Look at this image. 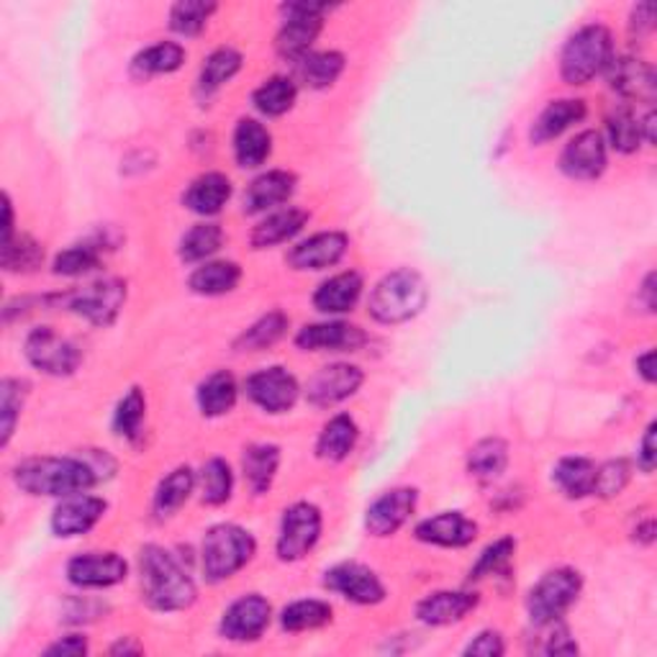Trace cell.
Instances as JSON below:
<instances>
[{"label": "cell", "instance_id": "obj_57", "mask_svg": "<svg viewBox=\"0 0 657 657\" xmlns=\"http://www.w3.org/2000/svg\"><path fill=\"white\" fill-rule=\"evenodd\" d=\"M657 462V452H655V424L645 429L643 442H639V452H637V468L643 472H653Z\"/></svg>", "mask_w": 657, "mask_h": 657}, {"label": "cell", "instance_id": "obj_8", "mask_svg": "<svg viewBox=\"0 0 657 657\" xmlns=\"http://www.w3.org/2000/svg\"><path fill=\"white\" fill-rule=\"evenodd\" d=\"M127 280L121 278H101L88 282L86 288L64 293V306L72 313H78L93 327H111L119 319V313L127 303Z\"/></svg>", "mask_w": 657, "mask_h": 657}, {"label": "cell", "instance_id": "obj_28", "mask_svg": "<svg viewBox=\"0 0 657 657\" xmlns=\"http://www.w3.org/2000/svg\"><path fill=\"white\" fill-rule=\"evenodd\" d=\"M306 223H309V211H303V208L288 206V208H280V211H272L268 219H262L252 229V247L255 249L278 247L282 242H288V239H293Z\"/></svg>", "mask_w": 657, "mask_h": 657}, {"label": "cell", "instance_id": "obj_13", "mask_svg": "<svg viewBox=\"0 0 657 657\" xmlns=\"http://www.w3.org/2000/svg\"><path fill=\"white\" fill-rule=\"evenodd\" d=\"M323 588L339 594L345 601L357 606H376L386 601V586L382 580L360 563H342L323 573Z\"/></svg>", "mask_w": 657, "mask_h": 657}, {"label": "cell", "instance_id": "obj_15", "mask_svg": "<svg viewBox=\"0 0 657 657\" xmlns=\"http://www.w3.org/2000/svg\"><path fill=\"white\" fill-rule=\"evenodd\" d=\"M416 504H419V490L416 488H390L368 506V511H365V529L378 539L396 535L411 519Z\"/></svg>", "mask_w": 657, "mask_h": 657}, {"label": "cell", "instance_id": "obj_45", "mask_svg": "<svg viewBox=\"0 0 657 657\" xmlns=\"http://www.w3.org/2000/svg\"><path fill=\"white\" fill-rule=\"evenodd\" d=\"M44 262V247L29 235H13L0 242V265L8 272H31Z\"/></svg>", "mask_w": 657, "mask_h": 657}, {"label": "cell", "instance_id": "obj_59", "mask_svg": "<svg viewBox=\"0 0 657 657\" xmlns=\"http://www.w3.org/2000/svg\"><path fill=\"white\" fill-rule=\"evenodd\" d=\"M635 365H637V372L643 376L645 382H655L657 376H655V352L653 349H647L645 355H639Z\"/></svg>", "mask_w": 657, "mask_h": 657}, {"label": "cell", "instance_id": "obj_1", "mask_svg": "<svg viewBox=\"0 0 657 657\" xmlns=\"http://www.w3.org/2000/svg\"><path fill=\"white\" fill-rule=\"evenodd\" d=\"M141 598L155 611H186L196 604L198 588L190 573L175 560L170 550L147 545L139 550Z\"/></svg>", "mask_w": 657, "mask_h": 657}, {"label": "cell", "instance_id": "obj_18", "mask_svg": "<svg viewBox=\"0 0 657 657\" xmlns=\"http://www.w3.org/2000/svg\"><path fill=\"white\" fill-rule=\"evenodd\" d=\"M129 565L116 553H82L68 563V580L78 588H111L127 580Z\"/></svg>", "mask_w": 657, "mask_h": 657}, {"label": "cell", "instance_id": "obj_6", "mask_svg": "<svg viewBox=\"0 0 657 657\" xmlns=\"http://www.w3.org/2000/svg\"><path fill=\"white\" fill-rule=\"evenodd\" d=\"M331 11L329 3H282V27L276 37V49L282 60L301 62L303 57L311 54L313 41L319 39L323 29V16Z\"/></svg>", "mask_w": 657, "mask_h": 657}, {"label": "cell", "instance_id": "obj_51", "mask_svg": "<svg viewBox=\"0 0 657 657\" xmlns=\"http://www.w3.org/2000/svg\"><path fill=\"white\" fill-rule=\"evenodd\" d=\"M29 396V382L19 378H6L0 382V419H3V437H0V445H8L13 437L16 421H19L23 401Z\"/></svg>", "mask_w": 657, "mask_h": 657}, {"label": "cell", "instance_id": "obj_43", "mask_svg": "<svg viewBox=\"0 0 657 657\" xmlns=\"http://www.w3.org/2000/svg\"><path fill=\"white\" fill-rule=\"evenodd\" d=\"M335 617L331 606L327 601H319V598H303V601L288 604L280 614V627L286 631H311L321 629Z\"/></svg>", "mask_w": 657, "mask_h": 657}, {"label": "cell", "instance_id": "obj_17", "mask_svg": "<svg viewBox=\"0 0 657 657\" xmlns=\"http://www.w3.org/2000/svg\"><path fill=\"white\" fill-rule=\"evenodd\" d=\"M606 78L614 93H619L627 101H639L653 106L657 96V74L650 62L639 60V57H614Z\"/></svg>", "mask_w": 657, "mask_h": 657}, {"label": "cell", "instance_id": "obj_21", "mask_svg": "<svg viewBox=\"0 0 657 657\" xmlns=\"http://www.w3.org/2000/svg\"><path fill=\"white\" fill-rule=\"evenodd\" d=\"M349 249L345 231H319L288 252V265L293 270H327L342 262Z\"/></svg>", "mask_w": 657, "mask_h": 657}, {"label": "cell", "instance_id": "obj_60", "mask_svg": "<svg viewBox=\"0 0 657 657\" xmlns=\"http://www.w3.org/2000/svg\"><path fill=\"white\" fill-rule=\"evenodd\" d=\"M635 539L637 545H653L655 542V521H653V517H647L643 524H637L635 527Z\"/></svg>", "mask_w": 657, "mask_h": 657}, {"label": "cell", "instance_id": "obj_29", "mask_svg": "<svg viewBox=\"0 0 657 657\" xmlns=\"http://www.w3.org/2000/svg\"><path fill=\"white\" fill-rule=\"evenodd\" d=\"M360 439V427L349 414H337L323 424L319 442H316V455L327 462L347 460Z\"/></svg>", "mask_w": 657, "mask_h": 657}, {"label": "cell", "instance_id": "obj_32", "mask_svg": "<svg viewBox=\"0 0 657 657\" xmlns=\"http://www.w3.org/2000/svg\"><path fill=\"white\" fill-rule=\"evenodd\" d=\"M509 468V445L498 437H486L472 445L468 455V476L478 484H494Z\"/></svg>", "mask_w": 657, "mask_h": 657}, {"label": "cell", "instance_id": "obj_23", "mask_svg": "<svg viewBox=\"0 0 657 657\" xmlns=\"http://www.w3.org/2000/svg\"><path fill=\"white\" fill-rule=\"evenodd\" d=\"M419 542L435 545V547H468L476 542L478 524L465 517L462 511H442L437 517L424 519L414 529Z\"/></svg>", "mask_w": 657, "mask_h": 657}, {"label": "cell", "instance_id": "obj_4", "mask_svg": "<svg viewBox=\"0 0 657 657\" xmlns=\"http://www.w3.org/2000/svg\"><path fill=\"white\" fill-rule=\"evenodd\" d=\"M614 60V37L601 23H588L565 41L560 74L568 86H588Z\"/></svg>", "mask_w": 657, "mask_h": 657}, {"label": "cell", "instance_id": "obj_47", "mask_svg": "<svg viewBox=\"0 0 657 657\" xmlns=\"http://www.w3.org/2000/svg\"><path fill=\"white\" fill-rule=\"evenodd\" d=\"M147 419V396L141 388H129L113 411V431L129 442H137L141 437V427Z\"/></svg>", "mask_w": 657, "mask_h": 657}, {"label": "cell", "instance_id": "obj_37", "mask_svg": "<svg viewBox=\"0 0 657 657\" xmlns=\"http://www.w3.org/2000/svg\"><path fill=\"white\" fill-rule=\"evenodd\" d=\"M186 62V49L175 41H157V44L141 49L131 60V74L139 80L155 78V74H170L182 68Z\"/></svg>", "mask_w": 657, "mask_h": 657}, {"label": "cell", "instance_id": "obj_58", "mask_svg": "<svg viewBox=\"0 0 657 657\" xmlns=\"http://www.w3.org/2000/svg\"><path fill=\"white\" fill-rule=\"evenodd\" d=\"M655 290H657L655 288V272H647V278H645L643 286H639V296H637V301L645 306L647 313H655V306H657Z\"/></svg>", "mask_w": 657, "mask_h": 657}, {"label": "cell", "instance_id": "obj_39", "mask_svg": "<svg viewBox=\"0 0 657 657\" xmlns=\"http://www.w3.org/2000/svg\"><path fill=\"white\" fill-rule=\"evenodd\" d=\"M196 472L188 468V465H180V468H175L170 476L162 478V484L157 486L155 490V514L157 517H172L175 511H180L186 501L190 498V494L196 490Z\"/></svg>", "mask_w": 657, "mask_h": 657}, {"label": "cell", "instance_id": "obj_34", "mask_svg": "<svg viewBox=\"0 0 657 657\" xmlns=\"http://www.w3.org/2000/svg\"><path fill=\"white\" fill-rule=\"evenodd\" d=\"M596 472L598 465L594 460H588V457H563V460L555 465L553 480L565 496L580 501V498L594 496Z\"/></svg>", "mask_w": 657, "mask_h": 657}, {"label": "cell", "instance_id": "obj_20", "mask_svg": "<svg viewBox=\"0 0 657 657\" xmlns=\"http://www.w3.org/2000/svg\"><path fill=\"white\" fill-rule=\"evenodd\" d=\"M365 342L368 335L347 321L309 323L296 335V345L303 352H357Z\"/></svg>", "mask_w": 657, "mask_h": 657}, {"label": "cell", "instance_id": "obj_53", "mask_svg": "<svg viewBox=\"0 0 657 657\" xmlns=\"http://www.w3.org/2000/svg\"><path fill=\"white\" fill-rule=\"evenodd\" d=\"M537 629L545 631V645L539 647V653L545 655H576L578 645L573 639L570 629L565 627L563 619L550 621V624H537Z\"/></svg>", "mask_w": 657, "mask_h": 657}, {"label": "cell", "instance_id": "obj_38", "mask_svg": "<svg viewBox=\"0 0 657 657\" xmlns=\"http://www.w3.org/2000/svg\"><path fill=\"white\" fill-rule=\"evenodd\" d=\"M606 135H609L611 149H617L619 155H635L645 141V123L635 113V108L621 103L606 119Z\"/></svg>", "mask_w": 657, "mask_h": 657}, {"label": "cell", "instance_id": "obj_56", "mask_svg": "<svg viewBox=\"0 0 657 657\" xmlns=\"http://www.w3.org/2000/svg\"><path fill=\"white\" fill-rule=\"evenodd\" d=\"M44 655H49V657H82V655H88V639L82 635L62 637V639H57L54 645H49Z\"/></svg>", "mask_w": 657, "mask_h": 657}, {"label": "cell", "instance_id": "obj_33", "mask_svg": "<svg viewBox=\"0 0 657 657\" xmlns=\"http://www.w3.org/2000/svg\"><path fill=\"white\" fill-rule=\"evenodd\" d=\"M245 57L235 47H219L206 57L201 74H198V96L211 98L242 70Z\"/></svg>", "mask_w": 657, "mask_h": 657}, {"label": "cell", "instance_id": "obj_5", "mask_svg": "<svg viewBox=\"0 0 657 657\" xmlns=\"http://www.w3.org/2000/svg\"><path fill=\"white\" fill-rule=\"evenodd\" d=\"M257 553L255 537L239 524H216L203 535L201 568L208 584L237 576Z\"/></svg>", "mask_w": 657, "mask_h": 657}, {"label": "cell", "instance_id": "obj_9", "mask_svg": "<svg viewBox=\"0 0 657 657\" xmlns=\"http://www.w3.org/2000/svg\"><path fill=\"white\" fill-rule=\"evenodd\" d=\"M321 511L309 501H298L282 511L276 553L282 563H298L309 555L321 539Z\"/></svg>", "mask_w": 657, "mask_h": 657}, {"label": "cell", "instance_id": "obj_25", "mask_svg": "<svg viewBox=\"0 0 657 657\" xmlns=\"http://www.w3.org/2000/svg\"><path fill=\"white\" fill-rule=\"evenodd\" d=\"M296 190V175L288 170H270L257 175V178L249 182L245 193V213H262L270 211V208L282 206L293 196Z\"/></svg>", "mask_w": 657, "mask_h": 657}, {"label": "cell", "instance_id": "obj_26", "mask_svg": "<svg viewBox=\"0 0 657 657\" xmlns=\"http://www.w3.org/2000/svg\"><path fill=\"white\" fill-rule=\"evenodd\" d=\"M588 108L578 98H560V101H553L545 106V111L537 116L535 123H531L529 139L535 145H547V141L557 139L565 135L573 123H580L586 119Z\"/></svg>", "mask_w": 657, "mask_h": 657}, {"label": "cell", "instance_id": "obj_19", "mask_svg": "<svg viewBox=\"0 0 657 657\" xmlns=\"http://www.w3.org/2000/svg\"><path fill=\"white\" fill-rule=\"evenodd\" d=\"M106 511V498L90 496L88 490L86 494L64 496L62 504H57V509L52 514V531L62 539L88 535V531L103 519Z\"/></svg>", "mask_w": 657, "mask_h": 657}, {"label": "cell", "instance_id": "obj_7", "mask_svg": "<svg viewBox=\"0 0 657 657\" xmlns=\"http://www.w3.org/2000/svg\"><path fill=\"white\" fill-rule=\"evenodd\" d=\"M580 590H584V576L576 568H555L545 573L527 598L531 624L537 627V624L563 619L576 606Z\"/></svg>", "mask_w": 657, "mask_h": 657}, {"label": "cell", "instance_id": "obj_36", "mask_svg": "<svg viewBox=\"0 0 657 657\" xmlns=\"http://www.w3.org/2000/svg\"><path fill=\"white\" fill-rule=\"evenodd\" d=\"M242 280V268L231 260H216L206 262L193 270L188 278V288L198 296H223L231 293Z\"/></svg>", "mask_w": 657, "mask_h": 657}, {"label": "cell", "instance_id": "obj_50", "mask_svg": "<svg viewBox=\"0 0 657 657\" xmlns=\"http://www.w3.org/2000/svg\"><path fill=\"white\" fill-rule=\"evenodd\" d=\"M514 553H517V539L514 537H501L496 542H490L476 565L470 568V580H486L494 576H501V573H509V565L514 560Z\"/></svg>", "mask_w": 657, "mask_h": 657}, {"label": "cell", "instance_id": "obj_54", "mask_svg": "<svg viewBox=\"0 0 657 657\" xmlns=\"http://www.w3.org/2000/svg\"><path fill=\"white\" fill-rule=\"evenodd\" d=\"M506 653L504 637L494 629L480 631V635L472 639V643L465 647V655H484V657H501Z\"/></svg>", "mask_w": 657, "mask_h": 657}, {"label": "cell", "instance_id": "obj_11", "mask_svg": "<svg viewBox=\"0 0 657 657\" xmlns=\"http://www.w3.org/2000/svg\"><path fill=\"white\" fill-rule=\"evenodd\" d=\"M245 394L255 406H260L268 414H286L296 406L301 396V386L293 372H288L280 365L257 370L245 380Z\"/></svg>", "mask_w": 657, "mask_h": 657}, {"label": "cell", "instance_id": "obj_31", "mask_svg": "<svg viewBox=\"0 0 657 657\" xmlns=\"http://www.w3.org/2000/svg\"><path fill=\"white\" fill-rule=\"evenodd\" d=\"M237 398H239L237 380L227 370L211 372V376H208L196 390L198 409H201V414L208 416V419L229 414L237 406Z\"/></svg>", "mask_w": 657, "mask_h": 657}, {"label": "cell", "instance_id": "obj_55", "mask_svg": "<svg viewBox=\"0 0 657 657\" xmlns=\"http://www.w3.org/2000/svg\"><path fill=\"white\" fill-rule=\"evenodd\" d=\"M655 29V3H639L635 6L629 19V34L635 39H645Z\"/></svg>", "mask_w": 657, "mask_h": 657}, {"label": "cell", "instance_id": "obj_3", "mask_svg": "<svg viewBox=\"0 0 657 657\" xmlns=\"http://www.w3.org/2000/svg\"><path fill=\"white\" fill-rule=\"evenodd\" d=\"M429 301V288L419 272L411 268H401L388 272L376 288H372L368 313L378 323H406L416 319Z\"/></svg>", "mask_w": 657, "mask_h": 657}, {"label": "cell", "instance_id": "obj_42", "mask_svg": "<svg viewBox=\"0 0 657 657\" xmlns=\"http://www.w3.org/2000/svg\"><path fill=\"white\" fill-rule=\"evenodd\" d=\"M103 249H106L103 239H90V242H80L62 249V252L54 257V265H52L54 276H64V278L86 276V272L96 270L98 265H101Z\"/></svg>", "mask_w": 657, "mask_h": 657}, {"label": "cell", "instance_id": "obj_14", "mask_svg": "<svg viewBox=\"0 0 657 657\" xmlns=\"http://www.w3.org/2000/svg\"><path fill=\"white\" fill-rule=\"evenodd\" d=\"M606 165H609L606 139L601 131L596 129H586L573 137L560 155V170L568 175L570 180L601 178Z\"/></svg>", "mask_w": 657, "mask_h": 657}, {"label": "cell", "instance_id": "obj_41", "mask_svg": "<svg viewBox=\"0 0 657 657\" xmlns=\"http://www.w3.org/2000/svg\"><path fill=\"white\" fill-rule=\"evenodd\" d=\"M296 98H298L296 82L286 78V74H276V78L265 80L262 86L255 90L252 103L262 116H268V119H278V116L288 113L290 108L296 106Z\"/></svg>", "mask_w": 657, "mask_h": 657}, {"label": "cell", "instance_id": "obj_61", "mask_svg": "<svg viewBox=\"0 0 657 657\" xmlns=\"http://www.w3.org/2000/svg\"><path fill=\"white\" fill-rule=\"evenodd\" d=\"M139 653H141V647L139 645H131L129 637L121 639V643H116L111 647V655H139Z\"/></svg>", "mask_w": 657, "mask_h": 657}, {"label": "cell", "instance_id": "obj_22", "mask_svg": "<svg viewBox=\"0 0 657 657\" xmlns=\"http://www.w3.org/2000/svg\"><path fill=\"white\" fill-rule=\"evenodd\" d=\"M478 604L476 590H437L416 604V619L429 627H447L462 621Z\"/></svg>", "mask_w": 657, "mask_h": 657}, {"label": "cell", "instance_id": "obj_2", "mask_svg": "<svg viewBox=\"0 0 657 657\" xmlns=\"http://www.w3.org/2000/svg\"><path fill=\"white\" fill-rule=\"evenodd\" d=\"M13 480L29 496H74L101 484L93 465L82 457H29L13 468Z\"/></svg>", "mask_w": 657, "mask_h": 657}, {"label": "cell", "instance_id": "obj_12", "mask_svg": "<svg viewBox=\"0 0 657 657\" xmlns=\"http://www.w3.org/2000/svg\"><path fill=\"white\" fill-rule=\"evenodd\" d=\"M272 619V606L268 598L260 594H249L237 598L235 604L223 611L219 631L229 643H255L265 635V629L270 627Z\"/></svg>", "mask_w": 657, "mask_h": 657}, {"label": "cell", "instance_id": "obj_46", "mask_svg": "<svg viewBox=\"0 0 657 657\" xmlns=\"http://www.w3.org/2000/svg\"><path fill=\"white\" fill-rule=\"evenodd\" d=\"M198 484H201L203 504L223 506L231 498V490H235V472H231V465L223 457H211L201 468Z\"/></svg>", "mask_w": 657, "mask_h": 657}, {"label": "cell", "instance_id": "obj_44", "mask_svg": "<svg viewBox=\"0 0 657 657\" xmlns=\"http://www.w3.org/2000/svg\"><path fill=\"white\" fill-rule=\"evenodd\" d=\"M290 327V319L282 311H270L257 319L252 327H249L242 337L237 339V349L242 352H260V349H268L278 345Z\"/></svg>", "mask_w": 657, "mask_h": 657}, {"label": "cell", "instance_id": "obj_16", "mask_svg": "<svg viewBox=\"0 0 657 657\" xmlns=\"http://www.w3.org/2000/svg\"><path fill=\"white\" fill-rule=\"evenodd\" d=\"M365 372L357 365L349 362H335L321 368L306 386V398L316 409H329L347 401L349 396H355L362 388Z\"/></svg>", "mask_w": 657, "mask_h": 657}, {"label": "cell", "instance_id": "obj_52", "mask_svg": "<svg viewBox=\"0 0 657 657\" xmlns=\"http://www.w3.org/2000/svg\"><path fill=\"white\" fill-rule=\"evenodd\" d=\"M629 478H631V468H629L627 460H609V462L598 465L594 496H601V498L619 496L621 490L627 488Z\"/></svg>", "mask_w": 657, "mask_h": 657}, {"label": "cell", "instance_id": "obj_30", "mask_svg": "<svg viewBox=\"0 0 657 657\" xmlns=\"http://www.w3.org/2000/svg\"><path fill=\"white\" fill-rule=\"evenodd\" d=\"M272 135L257 119H242L235 129V157L245 170H255L270 160Z\"/></svg>", "mask_w": 657, "mask_h": 657}, {"label": "cell", "instance_id": "obj_10", "mask_svg": "<svg viewBox=\"0 0 657 657\" xmlns=\"http://www.w3.org/2000/svg\"><path fill=\"white\" fill-rule=\"evenodd\" d=\"M29 365L49 378H68L80 368L82 352L68 337L57 335L52 327H39L27 337L23 347Z\"/></svg>", "mask_w": 657, "mask_h": 657}, {"label": "cell", "instance_id": "obj_27", "mask_svg": "<svg viewBox=\"0 0 657 657\" xmlns=\"http://www.w3.org/2000/svg\"><path fill=\"white\" fill-rule=\"evenodd\" d=\"M231 198V180L223 172H203L190 182L182 203L198 216H216Z\"/></svg>", "mask_w": 657, "mask_h": 657}, {"label": "cell", "instance_id": "obj_35", "mask_svg": "<svg viewBox=\"0 0 657 657\" xmlns=\"http://www.w3.org/2000/svg\"><path fill=\"white\" fill-rule=\"evenodd\" d=\"M280 468V447L278 445H249L242 455V470L249 488L255 490L257 496L268 494L272 480L278 476Z\"/></svg>", "mask_w": 657, "mask_h": 657}, {"label": "cell", "instance_id": "obj_49", "mask_svg": "<svg viewBox=\"0 0 657 657\" xmlns=\"http://www.w3.org/2000/svg\"><path fill=\"white\" fill-rule=\"evenodd\" d=\"M216 13V3L206 0H180L170 8V29L182 37H198Z\"/></svg>", "mask_w": 657, "mask_h": 657}, {"label": "cell", "instance_id": "obj_40", "mask_svg": "<svg viewBox=\"0 0 657 657\" xmlns=\"http://www.w3.org/2000/svg\"><path fill=\"white\" fill-rule=\"evenodd\" d=\"M296 68L303 86H309L313 90H323V88H331L339 78H342L347 60L342 52H311L309 57H303Z\"/></svg>", "mask_w": 657, "mask_h": 657}, {"label": "cell", "instance_id": "obj_24", "mask_svg": "<svg viewBox=\"0 0 657 657\" xmlns=\"http://www.w3.org/2000/svg\"><path fill=\"white\" fill-rule=\"evenodd\" d=\"M365 288V280L357 270H345L339 276H331L323 280L313 293V306L316 311L337 316L352 311L357 301H360Z\"/></svg>", "mask_w": 657, "mask_h": 657}, {"label": "cell", "instance_id": "obj_48", "mask_svg": "<svg viewBox=\"0 0 657 657\" xmlns=\"http://www.w3.org/2000/svg\"><path fill=\"white\" fill-rule=\"evenodd\" d=\"M223 245V229L219 223L203 221L196 223L186 237L180 239V257L186 262H203L213 257Z\"/></svg>", "mask_w": 657, "mask_h": 657}]
</instances>
